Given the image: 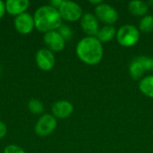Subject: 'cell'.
<instances>
[{
	"mask_svg": "<svg viewBox=\"0 0 153 153\" xmlns=\"http://www.w3.org/2000/svg\"><path fill=\"white\" fill-rule=\"evenodd\" d=\"M80 23L83 32L87 34L88 37H96L100 30V25L99 20L97 19L95 14H92L91 13H86L82 14Z\"/></svg>",
	"mask_w": 153,
	"mask_h": 153,
	"instance_id": "30bf717a",
	"label": "cell"
},
{
	"mask_svg": "<svg viewBox=\"0 0 153 153\" xmlns=\"http://www.w3.org/2000/svg\"><path fill=\"white\" fill-rule=\"evenodd\" d=\"M7 134V126L6 125L0 120V139H3Z\"/></svg>",
	"mask_w": 153,
	"mask_h": 153,
	"instance_id": "7402d4cb",
	"label": "cell"
},
{
	"mask_svg": "<svg viewBox=\"0 0 153 153\" xmlns=\"http://www.w3.org/2000/svg\"><path fill=\"white\" fill-rule=\"evenodd\" d=\"M139 89L143 94L153 99V75L143 78L139 83Z\"/></svg>",
	"mask_w": 153,
	"mask_h": 153,
	"instance_id": "2e32d148",
	"label": "cell"
},
{
	"mask_svg": "<svg viewBox=\"0 0 153 153\" xmlns=\"http://www.w3.org/2000/svg\"><path fill=\"white\" fill-rule=\"evenodd\" d=\"M13 25L16 30L21 34H29L35 28L33 16L29 13H23L14 18Z\"/></svg>",
	"mask_w": 153,
	"mask_h": 153,
	"instance_id": "9c48e42d",
	"label": "cell"
},
{
	"mask_svg": "<svg viewBox=\"0 0 153 153\" xmlns=\"http://www.w3.org/2000/svg\"><path fill=\"white\" fill-rule=\"evenodd\" d=\"M43 41L48 48L52 52H61L65 46V39L57 30L44 33Z\"/></svg>",
	"mask_w": 153,
	"mask_h": 153,
	"instance_id": "ba28073f",
	"label": "cell"
},
{
	"mask_svg": "<svg viewBox=\"0 0 153 153\" xmlns=\"http://www.w3.org/2000/svg\"><path fill=\"white\" fill-rule=\"evenodd\" d=\"M117 36V30L112 25H106L100 29L98 34L96 35V38L101 42H108L112 40L115 37Z\"/></svg>",
	"mask_w": 153,
	"mask_h": 153,
	"instance_id": "9a60e30c",
	"label": "cell"
},
{
	"mask_svg": "<svg viewBox=\"0 0 153 153\" xmlns=\"http://www.w3.org/2000/svg\"><path fill=\"white\" fill-rule=\"evenodd\" d=\"M140 61L142 62L145 71H153V58L150 56H139Z\"/></svg>",
	"mask_w": 153,
	"mask_h": 153,
	"instance_id": "d6986e66",
	"label": "cell"
},
{
	"mask_svg": "<svg viewBox=\"0 0 153 153\" xmlns=\"http://www.w3.org/2000/svg\"><path fill=\"white\" fill-rule=\"evenodd\" d=\"M28 108L30 111V113L35 115H39L44 111V106L42 102L36 99H31L28 102Z\"/></svg>",
	"mask_w": 153,
	"mask_h": 153,
	"instance_id": "ac0fdd59",
	"label": "cell"
},
{
	"mask_svg": "<svg viewBox=\"0 0 153 153\" xmlns=\"http://www.w3.org/2000/svg\"><path fill=\"white\" fill-rule=\"evenodd\" d=\"M95 16L107 25H112L117 21L118 13L111 5L102 3L95 7Z\"/></svg>",
	"mask_w": 153,
	"mask_h": 153,
	"instance_id": "8992f818",
	"label": "cell"
},
{
	"mask_svg": "<svg viewBox=\"0 0 153 153\" xmlns=\"http://www.w3.org/2000/svg\"><path fill=\"white\" fill-rule=\"evenodd\" d=\"M5 10L12 16H17L21 13H26V10L30 6L29 0H6Z\"/></svg>",
	"mask_w": 153,
	"mask_h": 153,
	"instance_id": "7c38bea8",
	"label": "cell"
},
{
	"mask_svg": "<svg viewBox=\"0 0 153 153\" xmlns=\"http://www.w3.org/2000/svg\"><path fill=\"white\" fill-rule=\"evenodd\" d=\"M35 62L38 67L42 71H50L56 63L54 53L48 48H40L35 56Z\"/></svg>",
	"mask_w": 153,
	"mask_h": 153,
	"instance_id": "52a82bcc",
	"label": "cell"
},
{
	"mask_svg": "<svg viewBox=\"0 0 153 153\" xmlns=\"http://www.w3.org/2000/svg\"><path fill=\"white\" fill-rule=\"evenodd\" d=\"M61 36L66 40V39H69L71 37H72V30L70 29V27H68L67 25H61V27L58 29L57 30Z\"/></svg>",
	"mask_w": 153,
	"mask_h": 153,
	"instance_id": "ffe728a7",
	"label": "cell"
},
{
	"mask_svg": "<svg viewBox=\"0 0 153 153\" xmlns=\"http://www.w3.org/2000/svg\"><path fill=\"white\" fill-rule=\"evenodd\" d=\"M76 55L87 65H97L103 57L102 43L96 37H85L78 42Z\"/></svg>",
	"mask_w": 153,
	"mask_h": 153,
	"instance_id": "7a4b0ae2",
	"label": "cell"
},
{
	"mask_svg": "<svg viewBox=\"0 0 153 153\" xmlns=\"http://www.w3.org/2000/svg\"><path fill=\"white\" fill-rule=\"evenodd\" d=\"M128 9L134 16H145L149 11V5L143 1H131L128 4Z\"/></svg>",
	"mask_w": 153,
	"mask_h": 153,
	"instance_id": "5bb4252c",
	"label": "cell"
},
{
	"mask_svg": "<svg viewBox=\"0 0 153 153\" xmlns=\"http://www.w3.org/2000/svg\"><path fill=\"white\" fill-rule=\"evenodd\" d=\"M117 42L126 48L134 46L140 39L139 30L131 24H126L119 28L117 32Z\"/></svg>",
	"mask_w": 153,
	"mask_h": 153,
	"instance_id": "3957f363",
	"label": "cell"
},
{
	"mask_svg": "<svg viewBox=\"0 0 153 153\" xmlns=\"http://www.w3.org/2000/svg\"><path fill=\"white\" fill-rule=\"evenodd\" d=\"M3 153H26L24 152V150L22 148H21L20 146L14 145V144H10L7 145L4 149V152Z\"/></svg>",
	"mask_w": 153,
	"mask_h": 153,
	"instance_id": "44dd1931",
	"label": "cell"
},
{
	"mask_svg": "<svg viewBox=\"0 0 153 153\" xmlns=\"http://www.w3.org/2000/svg\"><path fill=\"white\" fill-rule=\"evenodd\" d=\"M89 3H91V4H96V6L97 5H99V4H102L103 2L102 1H100V0H97V1H93V0H90L89 1Z\"/></svg>",
	"mask_w": 153,
	"mask_h": 153,
	"instance_id": "d4e9b609",
	"label": "cell"
},
{
	"mask_svg": "<svg viewBox=\"0 0 153 153\" xmlns=\"http://www.w3.org/2000/svg\"><path fill=\"white\" fill-rule=\"evenodd\" d=\"M58 12L62 20L67 22H76L81 20L82 16V7L77 3L72 1H63L58 8Z\"/></svg>",
	"mask_w": 153,
	"mask_h": 153,
	"instance_id": "277c9868",
	"label": "cell"
},
{
	"mask_svg": "<svg viewBox=\"0 0 153 153\" xmlns=\"http://www.w3.org/2000/svg\"><path fill=\"white\" fill-rule=\"evenodd\" d=\"M140 30L144 33H150L153 31V16L152 15H145L141 20L139 24Z\"/></svg>",
	"mask_w": 153,
	"mask_h": 153,
	"instance_id": "e0dca14e",
	"label": "cell"
},
{
	"mask_svg": "<svg viewBox=\"0 0 153 153\" xmlns=\"http://www.w3.org/2000/svg\"><path fill=\"white\" fill-rule=\"evenodd\" d=\"M62 3H63V0H53V1H51V2L49 3V5H51V6H53L54 8H56V9L58 10V8H59L60 5L62 4Z\"/></svg>",
	"mask_w": 153,
	"mask_h": 153,
	"instance_id": "cb8c5ba5",
	"label": "cell"
},
{
	"mask_svg": "<svg viewBox=\"0 0 153 153\" xmlns=\"http://www.w3.org/2000/svg\"><path fill=\"white\" fill-rule=\"evenodd\" d=\"M5 12H6V10H5V4H4V1L0 0V20L4 17Z\"/></svg>",
	"mask_w": 153,
	"mask_h": 153,
	"instance_id": "603a6c76",
	"label": "cell"
},
{
	"mask_svg": "<svg viewBox=\"0 0 153 153\" xmlns=\"http://www.w3.org/2000/svg\"><path fill=\"white\" fill-rule=\"evenodd\" d=\"M57 122L53 115L45 114L42 115L37 121L34 131L37 135L40 137H46L52 134L56 128Z\"/></svg>",
	"mask_w": 153,
	"mask_h": 153,
	"instance_id": "5b68a950",
	"label": "cell"
},
{
	"mask_svg": "<svg viewBox=\"0 0 153 153\" xmlns=\"http://www.w3.org/2000/svg\"><path fill=\"white\" fill-rule=\"evenodd\" d=\"M35 28L40 32H49L58 30L62 25V18L57 9L49 4L39 7L33 15Z\"/></svg>",
	"mask_w": 153,
	"mask_h": 153,
	"instance_id": "6da1fadb",
	"label": "cell"
},
{
	"mask_svg": "<svg viewBox=\"0 0 153 153\" xmlns=\"http://www.w3.org/2000/svg\"><path fill=\"white\" fill-rule=\"evenodd\" d=\"M52 114L55 117L64 119L69 117L74 112V106L67 100H58L52 106Z\"/></svg>",
	"mask_w": 153,
	"mask_h": 153,
	"instance_id": "8fae6325",
	"label": "cell"
},
{
	"mask_svg": "<svg viewBox=\"0 0 153 153\" xmlns=\"http://www.w3.org/2000/svg\"><path fill=\"white\" fill-rule=\"evenodd\" d=\"M145 69L142 64V62L139 59V56L135 57L130 64L129 65V74L130 76L134 79V80H142V77L143 76L144 73H145Z\"/></svg>",
	"mask_w": 153,
	"mask_h": 153,
	"instance_id": "4fadbf2b",
	"label": "cell"
}]
</instances>
